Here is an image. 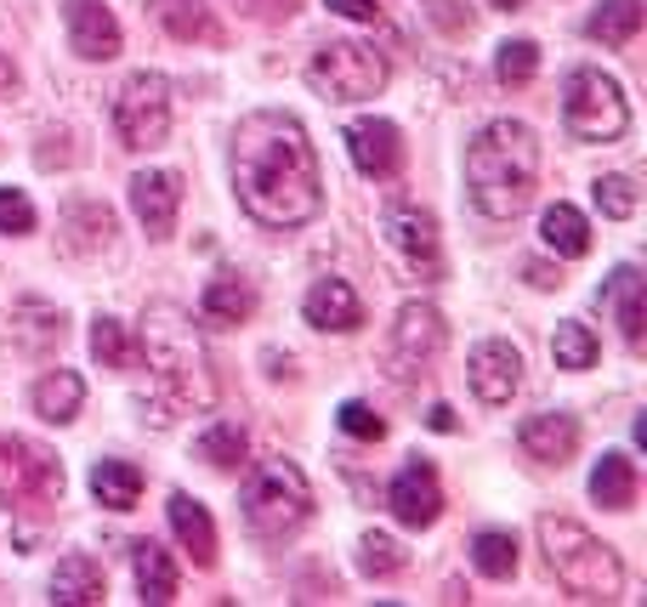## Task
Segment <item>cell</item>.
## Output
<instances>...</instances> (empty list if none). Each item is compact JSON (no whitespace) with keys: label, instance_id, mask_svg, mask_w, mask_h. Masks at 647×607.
Returning <instances> with one entry per match:
<instances>
[{"label":"cell","instance_id":"obj_30","mask_svg":"<svg viewBox=\"0 0 647 607\" xmlns=\"http://www.w3.org/2000/svg\"><path fill=\"white\" fill-rule=\"evenodd\" d=\"M642 17H647L642 0H602V7L585 17V35L596 46H631L642 35Z\"/></svg>","mask_w":647,"mask_h":607},{"label":"cell","instance_id":"obj_24","mask_svg":"<svg viewBox=\"0 0 647 607\" xmlns=\"http://www.w3.org/2000/svg\"><path fill=\"white\" fill-rule=\"evenodd\" d=\"M636 483H642V477H636V460H631L625 448H608L602 460L591 466V499L602 505V511H631V505H636Z\"/></svg>","mask_w":647,"mask_h":607},{"label":"cell","instance_id":"obj_12","mask_svg":"<svg viewBox=\"0 0 647 607\" xmlns=\"http://www.w3.org/2000/svg\"><path fill=\"white\" fill-rule=\"evenodd\" d=\"M63 29H68V52L80 63H114L126 52V29L103 0H63Z\"/></svg>","mask_w":647,"mask_h":607},{"label":"cell","instance_id":"obj_15","mask_svg":"<svg viewBox=\"0 0 647 607\" xmlns=\"http://www.w3.org/2000/svg\"><path fill=\"white\" fill-rule=\"evenodd\" d=\"M386 505H392V517L404 522V528H432V522L443 517V483H437V466H432V460H409L404 471L392 477Z\"/></svg>","mask_w":647,"mask_h":607},{"label":"cell","instance_id":"obj_6","mask_svg":"<svg viewBox=\"0 0 647 607\" xmlns=\"http://www.w3.org/2000/svg\"><path fill=\"white\" fill-rule=\"evenodd\" d=\"M562 125L580 142H619L631 131V103L625 86L602 68H568L562 80Z\"/></svg>","mask_w":647,"mask_h":607},{"label":"cell","instance_id":"obj_28","mask_svg":"<svg viewBox=\"0 0 647 607\" xmlns=\"http://www.w3.org/2000/svg\"><path fill=\"white\" fill-rule=\"evenodd\" d=\"M103 596H109L103 568H97L91 556H63L58 573H52V602L58 607H97Z\"/></svg>","mask_w":647,"mask_h":607},{"label":"cell","instance_id":"obj_25","mask_svg":"<svg viewBox=\"0 0 647 607\" xmlns=\"http://www.w3.org/2000/svg\"><path fill=\"white\" fill-rule=\"evenodd\" d=\"M29 403H35V415L46 426H68L74 415H80V403H86V381L74 369H46L35 381V392H29Z\"/></svg>","mask_w":647,"mask_h":607},{"label":"cell","instance_id":"obj_13","mask_svg":"<svg viewBox=\"0 0 647 607\" xmlns=\"http://www.w3.org/2000/svg\"><path fill=\"white\" fill-rule=\"evenodd\" d=\"M466 381L471 392H478V403H489V409H506V403L517 397L522 387V352L500 336H489L471 346V358H466Z\"/></svg>","mask_w":647,"mask_h":607},{"label":"cell","instance_id":"obj_45","mask_svg":"<svg viewBox=\"0 0 647 607\" xmlns=\"http://www.w3.org/2000/svg\"><path fill=\"white\" fill-rule=\"evenodd\" d=\"M522 278H529L534 290H557V284H562V273L545 267V262H522Z\"/></svg>","mask_w":647,"mask_h":607},{"label":"cell","instance_id":"obj_2","mask_svg":"<svg viewBox=\"0 0 647 607\" xmlns=\"http://www.w3.org/2000/svg\"><path fill=\"white\" fill-rule=\"evenodd\" d=\"M540 188V137L522 119H489L466 142V199L489 222H511L534 205Z\"/></svg>","mask_w":647,"mask_h":607},{"label":"cell","instance_id":"obj_26","mask_svg":"<svg viewBox=\"0 0 647 607\" xmlns=\"http://www.w3.org/2000/svg\"><path fill=\"white\" fill-rule=\"evenodd\" d=\"M131 579H137V596H142L148 607L177 602V562H170L154 540H137V545H131Z\"/></svg>","mask_w":647,"mask_h":607},{"label":"cell","instance_id":"obj_33","mask_svg":"<svg viewBox=\"0 0 647 607\" xmlns=\"http://www.w3.org/2000/svg\"><path fill=\"white\" fill-rule=\"evenodd\" d=\"M91 358L103 364V369H137L142 352H137V336L126 330V324L103 313V318L91 324Z\"/></svg>","mask_w":647,"mask_h":607},{"label":"cell","instance_id":"obj_11","mask_svg":"<svg viewBox=\"0 0 647 607\" xmlns=\"http://www.w3.org/2000/svg\"><path fill=\"white\" fill-rule=\"evenodd\" d=\"M386 244L404 256V267L415 278H443V239H437V216L432 211H420V205H392L386 211Z\"/></svg>","mask_w":647,"mask_h":607},{"label":"cell","instance_id":"obj_16","mask_svg":"<svg viewBox=\"0 0 647 607\" xmlns=\"http://www.w3.org/2000/svg\"><path fill=\"white\" fill-rule=\"evenodd\" d=\"M596 307H608L613 318H619V336H625V346L631 352H642V341H647V278H642V267H613L608 278H602V290H596Z\"/></svg>","mask_w":647,"mask_h":607},{"label":"cell","instance_id":"obj_47","mask_svg":"<svg viewBox=\"0 0 647 607\" xmlns=\"http://www.w3.org/2000/svg\"><path fill=\"white\" fill-rule=\"evenodd\" d=\"M427 426H432V432H455V409H449V403H432Z\"/></svg>","mask_w":647,"mask_h":607},{"label":"cell","instance_id":"obj_41","mask_svg":"<svg viewBox=\"0 0 647 607\" xmlns=\"http://www.w3.org/2000/svg\"><path fill=\"white\" fill-rule=\"evenodd\" d=\"M427 12H432V23L443 35H466L471 29V17L460 12V0H427Z\"/></svg>","mask_w":647,"mask_h":607},{"label":"cell","instance_id":"obj_14","mask_svg":"<svg viewBox=\"0 0 647 607\" xmlns=\"http://www.w3.org/2000/svg\"><path fill=\"white\" fill-rule=\"evenodd\" d=\"M346 154H353L358 176H369V182H392V176L404 170V131H397L392 119L364 114V119L346 125Z\"/></svg>","mask_w":647,"mask_h":607},{"label":"cell","instance_id":"obj_7","mask_svg":"<svg viewBox=\"0 0 647 607\" xmlns=\"http://www.w3.org/2000/svg\"><path fill=\"white\" fill-rule=\"evenodd\" d=\"M307 86L330 103H364L386 86V58L369 40H330L307 63Z\"/></svg>","mask_w":647,"mask_h":607},{"label":"cell","instance_id":"obj_46","mask_svg":"<svg viewBox=\"0 0 647 607\" xmlns=\"http://www.w3.org/2000/svg\"><path fill=\"white\" fill-rule=\"evenodd\" d=\"M17 97V68H12V58L0 52V103H12Z\"/></svg>","mask_w":647,"mask_h":607},{"label":"cell","instance_id":"obj_19","mask_svg":"<svg viewBox=\"0 0 647 607\" xmlns=\"http://www.w3.org/2000/svg\"><path fill=\"white\" fill-rule=\"evenodd\" d=\"M199 318L216 324V330H233V324H251L256 318V284L233 267H221L205 278V290H199Z\"/></svg>","mask_w":647,"mask_h":607},{"label":"cell","instance_id":"obj_18","mask_svg":"<svg viewBox=\"0 0 647 607\" xmlns=\"http://www.w3.org/2000/svg\"><path fill=\"white\" fill-rule=\"evenodd\" d=\"M302 318L324 336H353L364 324V301L346 278H318V284L302 295Z\"/></svg>","mask_w":647,"mask_h":607},{"label":"cell","instance_id":"obj_22","mask_svg":"<svg viewBox=\"0 0 647 607\" xmlns=\"http://www.w3.org/2000/svg\"><path fill=\"white\" fill-rule=\"evenodd\" d=\"M58 233H63L68 256H97V250L114 244V211L103 199H74V205H63V216H58Z\"/></svg>","mask_w":647,"mask_h":607},{"label":"cell","instance_id":"obj_3","mask_svg":"<svg viewBox=\"0 0 647 607\" xmlns=\"http://www.w3.org/2000/svg\"><path fill=\"white\" fill-rule=\"evenodd\" d=\"M137 352L148 358V369L160 375V387L182 403V409H211L216 403V369H211V346L199 336V324L177 301H148L142 330H137Z\"/></svg>","mask_w":647,"mask_h":607},{"label":"cell","instance_id":"obj_43","mask_svg":"<svg viewBox=\"0 0 647 607\" xmlns=\"http://www.w3.org/2000/svg\"><path fill=\"white\" fill-rule=\"evenodd\" d=\"M239 12H251V17H262V23H279V17H290L302 0H233Z\"/></svg>","mask_w":647,"mask_h":607},{"label":"cell","instance_id":"obj_5","mask_svg":"<svg viewBox=\"0 0 647 607\" xmlns=\"http://www.w3.org/2000/svg\"><path fill=\"white\" fill-rule=\"evenodd\" d=\"M239 517L251 528V540H267V545L302 534L307 517H313L307 471L290 466V460H262L251 471V483H244V494H239Z\"/></svg>","mask_w":647,"mask_h":607},{"label":"cell","instance_id":"obj_17","mask_svg":"<svg viewBox=\"0 0 647 607\" xmlns=\"http://www.w3.org/2000/svg\"><path fill=\"white\" fill-rule=\"evenodd\" d=\"M131 211L148 239H170L182 211V176L177 170H137L131 176Z\"/></svg>","mask_w":647,"mask_h":607},{"label":"cell","instance_id":"obj_31","mask_svg":"<svg viewBox=\"0 0 647 607\" xmlns=\"http://www.w3.org/2000/svg\"><path fill=\"white\" fill-rule=\"evenodd\" d=\"M91 494H97V505H109V511H131L142 499V471L131 460H97L91 466Z\"/></svg>","mask_w":647,"mask_h":607},{"label":"cell","instance_id":"obj_44","mask_svg":"<svg viewBox=\"0 0 647 607\" xmlns=\"http://www.w3.org/2000/svg\"><path fill=\"white\" fill-rule=\"evenodd\" d=\"M330 12H341V17H353V23H376V0H330Z\"/></svg>","mask_w":647,"mask_h":607},{"label":"cell","instance_id":"obj_48","mask_svg":"<svg viewBox=\"0 0 647 607\" xmlns=\"http://www.w3.org/2000/svg\"><path fill=\"white\" fill-rule=\"evenodd\" d=\"M489 7H494V12H522L529 0H489Z\"/></svg>","mask_w":647,"mask_h":607},{"label":"cell","instance_id":"obj_38","mask_svg":"<svg viewBox=\"0 0 647 607\" xmlns=\"http://www.w3.org/2000/svg\"><path fill=\"white\" fill-rule=\"evenodd\" d=\"M358 568L369 579H392V573L409 568V556H404V545H397L392 534H364L358 540Z\"/></svg>","mask_w":647,"mask_h":607},{"label":"cell","instance_id":"obj_23","mask_svg":"<svg viewBox=\"0 0 647 607\" xmlns=\"http://www.w3.org/2000/svg\"><path fill=\"white\" fill-rule=\"evenodd\" d=\"M170 534L182 540V551L193 556V568H216V522L193 494H170Z\"/></svg>","mask_w":647,"mask_h":607},{"label":"cell","instance_id":"obj_40","mask_svg":"<svg viewBox=\"0 0 647 607\" xmlns=\"http://www.w3.org/2000/svg\"><path fill=\"white\" fill-rule=\"evenodd\" d=\"M35 205H29V193H17V188H0V233H12V239H23V233H35Z\"/></svg>","mask_w":647,"mask_h":607},{"label":"cell","instance_id":"obj_35","mask_svg":"<svg viewBox=\"0 0 647 607\" xmlns=\"http://www.w3.org/2000/svg\"><path fill=\"white\" fill-rule=\"evenodd\" d=\"M596 336H591V324H580V318H568V324H557V336H551V358H557V369H591L596 364Z\"/></svg>","mask_w":647,"mask_h":607},{"label":"cell","instance_id":"obj_34","mask_svg":"<svg viewBox=\"0 0 647 607\" xmlns=\"http://www.w3.org/2000/svg\"><path fill=\"white\" fill-rule=\"evenodd\" d=\"M471 568L483 579H511L517 573V540L500 534V528H483V534L471 540Z\"/></svg>","mask_w":647,"mask_h":607},{"label":"cell","instance_id":"obj_4","mask_svg":"<svg viewBox=\"0 0 647 607\" xmlns=\"http://www.w3.org/2000/svg\"><path fill=\"white\" fill-rule=\"evenodd\" d=\"M534 540L545 551V568L557 573V585L574 602H619V591H625V562H619V551L596 540L585 522L540 517Z\"/></svg>","mask_w":647,"mask_h":607},{"label":"cell","instance_id":"obj_39","mask_svg":"<svg viewBox=\"0 0 647 607\" xmlns=\"http://www.w3.org/2000/svg\"><path fill=\"white\" fill-rule=\"evenodd\" d=\"M335 426H341L346 438H358V443H381V438H386V420L369 409L364 397H346L341 409H335Z\"/></svg>","mask_w":647,"mask_h":607},{"label":"cell","instance_id":"obj_9","mask_svg":"<svg viewBox=\"0 0 647 607\" xmlns=\"http://www.w3.org/2000/svg\"><path fill=\"white\" fill-rule=\"evenodd\" d=\"M443 341H449V324H443V313L432 301H404L397 318H392V330H386L381 364H386L392 381H420V375L437 364Z\"/></svg>","mask_w":647,"mask_h":607},{"label":"cell","instance_id":"obj_20","mask_svg":"<svg viewBox=\"0 0 647 607\" xmlns=\"http://www.w3.org/2000/svg\"><path fill=\"white\" fill-rule=\"evenodd\" d=\"M7 336L17 352H35V358H46V352H58L63 336H68V318L52 307V301L40 295H23L12 301V318H7Z\"/></svg>","mask_w":647,"mask_h":607},{"label":"cell","instance_id":"obj_32","mask_svg":"<svg viewBox=\"0 0 647 607\" xmlns=\"http://www.w3.org/2000/svg\"><path fill=\"white\" fill-rule=\"evenodd\" d=\"M193 454H199L205 466H216V471H239V466H244V454H251V438H244V426H239V420H216L211 432H199Z\"/></svg>","mask_w":647,"mask_h":607},{"label":"cell","instance_id":"obj_37","mask_svg":"<svg viewBox=\"0 0 647 607\" xmlns=\"http://www.w3.org/2000/svg\"><path fill=\"white\" fill-rule=\"evenodd\" d=\"M591 199H596V211H602L608 222H631L636 205H642V188L631 182V176H596Z\"/></svg>","mask_w":647,"mask_h":607},{"label":"cell","instance_id":"obj_21","mask_svg":"<svg viewBox=\"0 0 647 607\" xmlns=\"http://www.w3.org/2000/svg\"><path fill=\"white\" fill-rule=\"evenodd\" d=\"M517 443L529 460L540 466H568L574 460V448H580V420L574 415H562V409H545V415H529L517 426Z\"/></svg>","mask_w":647,"mask_h":607},{"label":"cell","instance_id":"obj_8","mask_svg":"<svg viewBox=\"0 0 647 607\" xmlns=\"http://www.w3.org/2000/svg\"><path fill=\"white\" fill-rule=\"evenodd\" d=\"M114 131H119V148H131V154H154L170 137V80L165 74L142 68L114 91Z\"/></svg>","mask_w":647,"mask_h":607},{"label":"cell","instance_id":"obj_42","mask_svg":"<svg viewBox=\"0 0 647 607\" xmlns=\"http://www.w3.org/2000/svg\"><path fill=\"white\" fill-rule=\"evenodd\" d=\"M68 142H74L68 131H46L40 148H35V160H40L46 170H52V165H68V160H74V148H68Z\"/></svg>","mask_w":647,"mask_h":607},{"label":"cell","instance_id":"obj_27","mask_svg":"<svg viewBox=\"0 0 647 607\" xmlns=\"http://www.w3.org/2000/svg\"><path fill=\"white\" fill-rule=\"evenodd\" d=\"M540 244L551 250V256H562V262H580V256H591V222L574 211V205H557L540 216Z\"/></svg>","mask_w":647,"mask_h":607},{"label":"cell","instance_id":"obj_1","mask_svg":"<svg viewBox=\"0 0 647 607\" xmlns=\"http://www.w3.org/2000/svg\"><path fill=\"white\" fill-rule=\"evenodd\" d=\"M233 199L239 211L290 233L324 211V170L307 142V125L284 109H256L233 125Z\"/></svg>","mask_w":647,"mask_h":607},{"label":"cell","instance_id":"obj_10","mask_svg":"<svg viewBox=\"0 0 647 607\" xmlns=\"http://www.w3.org/2000/svg\"><path fill=\"white\" fill-rule=\"evenodd\" d=\"M63 460L46 443L35 438H0V494L17 499V505H35V511H46V505L63 499Z\"/></svg>","mask_w":647,"mask_h":607},{"label":"cell","instance_id":"obj_36","mask_svg":"<svg viewBox=\"0 0 647 607\" xmlns=\"http://www.w3.org/2000/svg\"><path fill=\"white\" fill-rule=\"evenodd\" d=\"M540 74V46L534 40H506L500 52H494V80L506 91H522Z\"/></svg>","mask_w":647,"mask_h":607},{"label":"cell","instance_id":"obj_29","mask_svg":"<svg viewBox=\"0 0 647 607\" xmlns=\"http://www.w3.org/2000/svg\"><path fill=\"white\" fill-rule=\"evenodd\" d=\"M148 12H154L160 29H165L170 40H182V46L216 40V17H211L205 0H148Z\"/></svg>","mask_w":647,"mask_h":607}]
</instances>
